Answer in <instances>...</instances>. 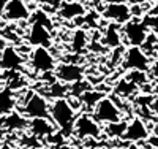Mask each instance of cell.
<instances>
[{"instance_id": "obj_17", "label": "cell", "mask_w": 158, "mask_h": 149, "mask_svg": "<svg viewBox=\"0 0 158 149\" xmlns=\"http://www.w3.org/2000/svg\"><path fill=\"white\" fill-rule=\"evenodd\" d=\"M104 99V94L100 90H85L79 95V100L85 108H90L92 111L95 110V106L100 103V100Z\"/></svg>"}, {"instance_id": "obj_10", "label": "cell", "mask_w": 158, "mask_h": 149, "mask_svg": "<svg viewBox=\"0 0 158 149\" xmlns=\"http://www.w3.org/2000/svg\"><path fill=\"white\" fill-rule=\"evenodd\" d=\"M2 15L10 22H21L30 18V8L25 3V0H8Z\"/></svg>"}, {"instance_id": "obj_26", "label": "cell", "mask_w": 158, "mask_h": 149, "mask_svg": "<svg viewBox=\"0 0 158 149\" xmlns=\"http://www.w3.org/2000/svg\"><path fill=\"white\" fill-rule=\"evenodd\" d=\"M149 76L150 79L153 81V83L158 84V59H155L150 65V70H149Z\"/></svg>"}, {"instance_id": "obj_11", "label": "cell", "mask_w": 158, "mask_h": 149, "mask_svg": "<svg viewBox=\"0 0 158 149\" xmlns=\"http://www.w3.org/2000/svg\"><path fill=\"white\" fill-rule=\"evenodd\" d=\"M51 29L48 25L41 24V22H36L33 21L30 29H29V33H27V42L32 45V46H51L52 43V38H51Z\"/></svg>"}, {"instance_id": "obj_22", "label": "cell", "mask_w": 158, "mask_h": 149, "mask_svg": "<svg viewBox=\"0 0 158 149\" xmlns=\"http://www.w3.org/2000/svg\"><path fill=\"white\" fill-rule=\"evenodd\" d=\"M127 122H123V121H120V122H112V124H108L106 125V133L109 135V137H120L125 133L127 130Z\"/></svg>"}, {"instance_id": "obj_15", "label": "cell", "mask_w": 158, "mask_h": 149, "mask_svg": "<svg viewBox=\"0 0 158 149\" xmlns=\"http://www.w3.org/2000/svg\"><path fill=\"white\" fill-rule=\"evenodd\" d=\"M122 40H123V35H122V30L118 29V24L115 22H109L108 27L104 29V35H103V43L106 45L108 48H118L122 45Z\"/></svg>"}, {"instance_id": "obj_27", "label": "cell", "mask_w": 158, "mask_h": 149, "mask_svg": "<svg viewBox=\"0 0 158 149\" xmlns=\"http://www.w3.org/2000/svg\"><path fill=\"white\" fill-rule=\"evenodd\" d=\"M150 111H152L155 121L158 122V97H153V100H152V103H150Z\"/></svg>"}, {"instance_id": "obj_12", "label": "cell", "mask_w": 158, "mask_h": 149, "mask_svg": "<svg viewBox=\"0 0 158 149\" xmlns=\"http://www.w3.org/2000/svg\"><path fill=\"white\" fill-rule=\"evenodd\" d=\"M24 64V57L19 54V51L8 45L2 52H0V68L2 70H6V72H16L19 70Z\"/></svg>"}, {"instance_id": "obj_18", "label": "cell", "mask_w": 158, "mask_h": 149, "mask_svg": "<svg viewBox=\"0 0 158 149\" xmlns=\"http://www.w3.org/2000/svg\"><path fill=\"white\" fill-rule=\"evenodd\" d=\"M139 90V86L135 84L133 81H130V79H122L120 83H118L115 86V94L117 95H120V97H130V95H133L135 92Z\"/></svg>"}, {"instance_id": "obj_7", "label": "cell", "mask_w": 158, "mask_h": 149, "mask_svg": "<svg viewBox=\"0 0 158 149\" xmlns=\"http://www.w3.org/2000/svg\"><path fill=\"white\" fill-rule=\"evenodd\" d=\"M74 132L79 138H98L101 137V125L100 122L89 114H81L76 117L74 122Z\"/></svg>"}, {"instance_id": "obj_20", "label": "cell", "mask_w": 158, "mask_h": 149, "mask_svg": "<svg viewBox=\"0 0 158 149\" xmlns=\"http://www.w3.org/2000/svg\"><path fill=\"white\" fill-rule=\"evenodd\" d=\"M87 46V33L81 29L74 30L73 37H71V49L74 52H82Z\"/></svg>"}, {"instance_id": "obj_21", "label": "cell", "mask_w": 158, "mask_h": 149, "mask_svg": "<svg viewBox=\"0 0 158 149\" xmlns=\"http://www.w3.org/2000/svg\"><path fill=\"white\" fill-rule=\"evenodd\" d=\"M13 108H15V97L10 89L0 90V114L10 113Z\"/></svg>"}, {"instance_id": "obj_29", "label": "cell", "mask_w": 158, "mask_h": 149, "mask_svg": "<svg viewBox=\"0 0 158 149\" xmlns=\"http://www.w3.org/2000/svg\"><path fill=\"white\" fill-rule=\"evenodd\" d=\"M150 15H155V16H158V2L152 7V10H150Z\"/></svg>"}, {"instance_id": "obj_25", "label": "cell", "mask_w": 158, "mask_h": 149, "mask_svg": "<svg viewBox=\"0 0 158 149\" xmlns=\"http://www.w3.org/2000/svg\"><path fill=\"white\" fill-rule=\"evenodd\" d=\"M65 90H67V87L62 84V81H57V83L51 84V95L54 97V99H60V97H63Z\"/></svg>"}, {"instance_id": "obj_30", "label": "cell", "mask_w": 158, "mask_h": 149, "mask_svg": "<svg viewBox=\"0 0 158 149\" xmlns=\"http://www.w3.org/2000/svg\"><path fill=\"white\" fill-rule=\"evenodd\" d=\"M3 127H5V116L0 114V130H2Z\"/></svg>"}, {"instance_id": "obj_8", "label": "cell", "mask_w": 158, "mask_h": 149, "mask_svg": "<svg viewBox=\"0 0 158 149\" xmlns=\"http://www.w3.org/2000/svg\"><path fill=\"white\" fill-rule=\"evenodd\" d=\"M101 15L104 19H108L109 22H115L118 25L127 24L131 18H133V13H131V7L128 3H106L101 10Z\"/></svg>"}, {"instance_id": "obj_24", "label": "cell", "mask_w": 158, "mask_h": 149, "mask_svg": "<svg viewBox=\"0 0 158 149\" xmlns=\"http://www.w3.org/2000/svg\"><path fill=\"white\" fill-rule=\"evenodd\" d=\"M142 21L146 22V25L149 27V30L150 32H153V33H158V16H155V15H146L142 18Z\"/></svg>"}, {"instance_id": "obj_6", "label": "cell", "mask_w": 158, "mask_h": 149, "mask_svg": "<svg viewBox=\"0 0 158 149\" xmlns=\"http://www.w3.org/2000/svg\"><path fill=\"white\" fill-rule=\"evenodd\" d=\"M30 64L32 68L40 73H51L56 70V59L51 51L44 46H36L30 52Z\"/></svg>"}, {"instance_id": "obj_37", "label": "cell", "mask_w": 158, "mask_h": 149, "mask_svg": "<svg viewBox=\"0 0 158 149\" xmlns=\"http://www.w3.org/2000/svg\"><path fill=\"white\" fill-rule=\"evenodd\" d=\"M131 149H135V147H131Z\"/></svg>"}, {"instance_id": "obj_1", "label": "cell", "mask_w": 158, "mask_h": 149, "mask_svg": "<svg viewBox=\"0 0 158 149\" xmlns=\"http://www.w3.org/2000/svg\"><path fill=\"white\" fill-rule=\"evenodd\" d=\"M74 117L76 110L67 99H54L51 103V119L62 130H74Z\"/></svg>"}, {"instance_id": "obj_34", "label": "cell", "mask_w": 158, "mask_h": 149, "mask_svg": "<svg viewBox=\"0 0 158 149\" xmlns=\"http://www.w3.org/2000/svg\"><path fill=\"white\" fill-rule=\"evenodd\" d=\"M152 130H153V133H156V135H158V122L153 125V129H152Z\"/></svg>"}, {"instance_id": "obj_16", "label": "cell", "mask_w": 158, "mask_h": 149, "mask_svg": "<svg viewBox=\"0 0 158 149\" xmlns=\"http://www.w3.org/2000/svg\"><path fill=\"white\" fill-rule=\"evenodd\" d=\"M30 130L35 137H48L54 133V125L49 122L48 117H36L30 121Z\"/></svg>"}, {"instance_id": "obj_3", "label": "cell", "mask_w": 158, "mask_h": 149, "mask_svg": "<svg viewBox=\"0 0 158 149\" xmlns=\"http://www.w3.org/2000/svg\"><path fill=\"white\" fill-rule=\"evenodd\" d=\"M22 114L25 117L36 119V117H51V105L44 99V95L36 92H29V97L22 105Z\"/></svg>"}, {"instance_id": "obj_9", "label": "cell", "mask_w": 158, "mask_h": 149, "mask_svg": "<svg viewBox=\"0 0 158 149\" xmlns=\"http://www.w3.org/2000/svg\"><path fill=\"white\" fill-rule=\"evenodd\" d=\"M149 137H150V132H149L146 121L138 116L130 121L125 133L122 135V140H125L128 143H141V141H147Z\"/></svg>"}, {"instance_id": "obj_28", "label": "cell", "mask_w": 158, "mask_h": 149, "mask_svg": "<svg viewBox=\"0 0 158 149\" xmlns=\"http://www.w3.org/2000/svg\"><path fill=\"white\" fill-rule=\"evenodd\" d=\"M147 141H149V144H150L153 149H158V135H156V133L150 135V137L147 138Z\"/></svg>"}, {"instance_id": "obj_2", "label": "cell", "mask_w": 158, "mask_h": 149, "mask_svg": "<svg viewBox=\"0 0 158 149\" xmlns=\"http://www.w3.org/2000/svg\"><path fill=\"white\" fill-rule=\"evenodd\" d=\"M149 33H150L149 27L139 18H131L122 27L123 40H125V43H128L130 46H142L144 42L147 40Z\"/></svg>"}, {"instance_id": "obj_35", "label": "cell", "mask_w": 158, "mask_h": 149, "mask_svg": "<svg viewBox=\"0 0 158 149\" xmlns=\"http://www.w3.org/2000/svg\"><path fill=\"white\" fill-rule=\"evenodd\" d=\"M155 57L158 59V43H156V52H155Z\"/></svg>"}, {"instance_id": "obj_32", "label": "cell", "mask_w": 158, "mask_h": 149, "mask_svg": "<svg viewBox=\"0 0 158 149\" xmlns=\"http://www.w3.org/2000/svg\"><path fill=\"white\" fill-rule=\"evenodd\" d=\"M6 3H8V0H0V11H3V8H5Z\"/></svg>"}, {"instance_id": "obj_5", "label": "cell", "mask_w": 158, "mask_h": 149, "mask_svg": "<svg viewBox=\"0 0 158 149\" xmlns=\"http://www.w3.org/2000/svg\"><path fill=\"white\" fill-rule=\"evenodd\" d=\"M94 117L101 124H112V122H120L122 121V111L118 110L115 102L109 97H104L100 100V103L94 110Z\"/></svg>"}, {"instance_id": "obj_14", "label": "cell", "mask_w": 158, "mask_h": 149, "mask_svg": "<svg viewBox=\"0 0 158 149\" xmlns=\"http://www.w3.org/2000/svg\"><path fill=\"white\" fill-rule=\"evenodd\" d=\"M85 15V7L81 2H74V0H68L63 2L60 10H59V16L63 19H76Z\"/></svg>"}, {"instance_id": "obj_31", "label": "cell", "mask_w": 158, "mask_h": 149, "mask_svg": "<svg viewBox=\"0 0 158 149\" xmlns=\"http://www.w3.org/2000/svg\"><path fill=\"white\" fill-rule=\"evenodd\" d=\"M106 3H123L125 0H104Z\"/></svg>"}, {"instance_id": "obj_23", "label": "cell", "mask_w": 158, "mask_h": 149, "mask_svg": "<svg viewBox=\"0 0 158 149\" xmlns=\"http://www.w3.org/2000/svg\"><path fill=\"white\" fill-rule=\"evenodd\" d=\"M36 2L46 11H59L62 3H63V0H36Z\"/></svg>"}, {"instance_id": "obj_4", "label": "cell", "mask_w": 158, "mask_h": 149, "mask_svg": "<svg viewBox=\"0 0 158 149\" xmlns=\"http://www.w3.org/2000/svg\"><path fill=\"white\" fill-rule=\"evenodd\" d=\"M150 65H152L150 56H147L141 46H130L122 57V67L125 70L149 72Z\"/></svg>"}, {"instance_id": "obj_33", "label": "cell", "mask_w": 158, "mask_h": 149, "mask_svg": "<svg viewBox=\"0 0 158 149\" xmlns=\"http://www.w3.org/2000/svg\"><path fill=\"white\" fill-rule=\"evenodd\" d=\"M133 3H138V5H142V3H146L147 0H131Z\"/></svg>"}, {"instance_id": "obj_19", "label": "cell", "mask_w": 158, "mask_h": 149, "mask_svg": "<svg viewBox=\"0 0 158 149\" xmlns=\"http://www.w3.org/2000/svg\"><path fill=\"white\" fill-rule=\"evenodd\" d=\"M27 125L25 122V117L24 114H19V113H10L8 116H5V127L6 129H13V130H18V129H24Z\"/></svg>"}, {"instance_id": "obj_13", "label": "cell", "mask_w": 158, "mask_h": 149, "mask_svg": "<svg viewBox=\"0 0 158 149\" xmlns=\"http://www.w3.org/2000/svg\"><path fill=\"white\" fill-rule=\"evenodd\" d=\"M56 78L62 83H79L84 76V70L76 64H60L56 67Z\"/></svg>"}, {"instance_id": "obj_36", "label": "cell", "mask_w": 158, "mask_h": 149, "mask_svg": "<svg viewBox=\"0 0 158 149\" xmlns=\"http://www.w3.org/2000/svg\"><path fill=\"white\" fill-rule=\"evenodd\" d=\"M74 2H81V3H84V2H85V0H74Z\"/></svg>"}]
</instances>
